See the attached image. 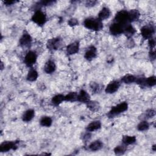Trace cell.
Wrapping results in <instances>:
<instances>
[{"label": "cell", "instance_id": "obj_23", "mask_svg": "<svg viewBox=\"0 0 156 156\" xmlns=\"http://www.w3.org/2000/svg\"><path fill=\"white\" fill-rule=\"evenodd\" d=\"M122 144L125 145H130L133 144L136 141V138L135 136H130V135H125L122 137Z\"/></svg>", "mask_w": 156, "mask_h": 156}, {"label": "cell", "instance_id": "obj_24", "mask_svg": "<svg viewBox=\"0 0 156 156\" xmlns=\"http://www.w3.org/2000/svg\"><path fill=\"white\" fill-rule=\"evenodd\" d=\"M64 101H65V96L62 94H58L54 96L52 98L51 102L54 105L57 106V105H60Z\"/></svg>", "mask_w": 156, "mask_h": 156}, {"label": "cell", "instance_id": "obj_9", "mask_svg": "<svg viewBox=\"0 0 156 156\" xmlns=\"http://www.w3.org/2000/svg\"><path fill=\"white\" fill-rule=\"evenodd\" d=\"M124 27V26L114 22L111 24L109 27V30L112 35L117 36L123 33Z\"/></svg>", "mask_w": 156, "mask_h": 156}, {"label": "cell", "instance_id": "obj_27", "mask_svg": "<svg viewBox=\"0 0 156 156\" xmlns=\"http://www.w3.org/2000/svg\"><path fill=\"white\" fill-rule=\"evenodd\" d=\"M136 77L132 74H126L121 78V81L126 84H130L135 82Z\"/></svg>", "mask_w": 156, "mask_h": 156}, {"label": "cell", "instance_id": "obj_25", "mask_svg": "<svg viewBox=\"0 0 156 156\" xmlns=\"http://www.w3.org/2000/svg\"><path fill=\"white\" fill-rule=\"evenodd\" d=\"M52 119H51V117L47 116H43L40 121V124L43 127H49L52 125Z\"/></svg>", "mask_w": 156, "mask_h": 156}, {"label": "cell", "instance_id": "obj_5", "mask_svg": "<svg viewBox=\"0 0 156 156\" xmlns=\"http://www.w3.org/2000/svg\"><path fill=\"white\" fill-rule=\"evenodd\" d=\"M155 33V28L152 24H147L141 28V34L144 39H150L152 38Z\"/></svg>", "mask_w": 156, "mask_h": 156}, {"label": "cell", "instance_id": "obj_26", "mask_svg": "<svg viewBox=\"0 0 156 156\" xmlns=\"http://www.w3.org/2000/svg\"><path fill=\"white\" fill-rule=\"evenodd\" d=\"M38 73L35 69H32L29 70L27 74V80L30 82L35 81L38 78Z\"/></svg>", "mask_w": 156, "mask_h": 156}, {"label": "cell", "instance_id": "obj_31", "mask_svg": "<svg viewBox=\"0 0 156 156\" xmlns=\"http://www.w3.org/2000/svg\"><path fill=\"white\" fill-rule=\"evenodd\" d=\"M149 128V124L146 121L144 120L141 121L137 126V129L139 131H145Z\"/></svg>", "mask_w": 156, "mask_h": 156}, {"label": "cell", "instance_id": "obj_11", "mask_svg": "<svg viewBox=\"0 0 156 156\" xmlns=\"http://www.w3.org/2000/svg\"><path fill=\"white\" fill-rule=\"evenodd\" d=\"M19 43L23 47H29L32 43V37L29 33L24 32L20 38Z\"/></svg>", "mask_w": 156, "mask_h": 156}, {"label": "cell", "instance_id": "obj_4", "mask_svg": "<svg viewBox=\"0 0 156 156\" xmlns=\"http://www.w3.org/2000/svg\"><path fill=\"white\" fill-rule=\"evenodd\" d=\"M31 20L38 26H42L46 21V16L41 10L37 9L32 15Z\"/></svg>", "mask_w": 156, "mask_h": 156}, {"label": "cell", "instance_id": "obj_18", "mask_svg": "<svg viewBox=\"0 0 156 156\" xmlns=\"http://www.w3.org/2000/svg\"><path fill=\"white\" fill-rule=\"evenodd\" d=\"M135 29L131 24H127L124 27L122 34H124L127 38H130L135 34Z\"/></svg>", "mask_w": 156, "mask_h": 156}, {"label": "cell", "instance_id": "obj_1", "mask_svg": "<svg viewBox=\"0 0 156 156\" xmlns=\"http://www.w3.org/2000/svg\"><path fill=\"white\" fill-rule=\"evenodd\" d=\"M83 26L88 29L99 31L103 28V24L98 18H87L83 21Z\"/></svg>", "mask_w": 156, "mask_h": 156}, {"label": "cell", "instance_id": "obj_16", "mask_svg": "<svg viewBox=\"0 0 156 156\" xmlns=\"http://www.w3.org/2000/svg\"><path fill=\"white\" fill-rule=\"evenodd\" d=\"M90 100V96L89 94L85 91L84 90H82L78 93L77 96V101L83 103H87Z\"/></svg>", "mask_w": 156, "mask_h": 156}, {"label": "cell", "instance_id": "obj_30", "mask_svg": "<svg viewBox=\"0 0 156 156\" xmlns=\"http://www.w3.org/2000/svg\"><path fill=\"white\" fill-rule=\"evenodd\" d=\"M156 83V77L154 76H150L149 77L145 78V86L153 87Z\"/></svg>", "mask_w": 156, "mask_h": 156}, {"label": "cell", "instance_id": "obj_20", "mask_svg": "<svg viewBox=\"0 0 156 156\" xmlns=\"http://www.w3.org/2000/svg\"><path fill=\"white\" fill-rule=\"evenodd\" d=\"M128 13H129V23L136 21L138 20L140 16V13L138 10L132 9V10H130L129 12H128Z\"/></svg>", "mask_w": 156, "mask_h": 156}, {"label": "cell", "instance_id": "obj_36", "mask_svg": "<svg viewBox=\"0 0 156 156\" xmlns=\"http://www.w3.org/2000/svg\"><path fill=\"white\" fill-rule=\"evenodd\" d=\"M68 25L70 26H74L77 25L79 22H78L77 19H76V18H71V19H70L68 21Z\"/></svg>", "mask_w": 156, "mask_h": 156}, {"label": "cell", "instance_id": "obj_33", "mask_svg": "<svg viewBox=\"0 0 156 156\" xmlns=\"http://www.w3.org/2000/svg\"><path fill=\"white\" fill-rule=\"evenodd\" d=\"M155 115V112L153 109H149L146 111L144 114V117L146 118H151L154 116Z\"/></svg>", "mask_w": 156, "mask_h": 156}, {"label": "cell", "instance_id": "obj_13", "mask_svg": "<svg viewBox=\"0 0 156 156\" xmlns=\"http://www.w3.org/2000/svg\"><path fill=\"white\" fill-rule=\"evenodd\" d=\"M79 49V43L78 41H74L70 43L66 47V52L69 55L76 54Z\"/></svg>", "mask_w": 156, "mask_h": 156}, {"label": "cell", "instance_id": "obj_32", "mask_svg": "<svg viewBox=\"0 0 156 156\" xmlns=\"http://www.w3.org/2000/svg\"><path fill=\"white\" fill-rule=\"evenodd\" d=\"M90 88L93 92L94 93H98L101 91V86L96 82H91L90 83Z\"/></svg>", "mask_w": 156, "mask_h": 156}, {"label": "cell", "instance_id": "obj_28", "mask_svg": "<svg viewBox=\"0 0 156 156\" xmlns=\"http://www.w3.org/2000/svg\"><path fill=\"white\" fill-rule=\"evenodd\" d=\"M78 93L76 92H70L65 96V101L75 102L77 101Z\"/></svg>", "mask_w": 156, "mask_h": 156}, {"label": "cell", "instance_id": "obj_15", "mask_svg": "<svg viewBox=\"0 0 156 156\" xmlns=\"http://www.w3.org/2000/svg\"><path fill=\"white\" fill-rule=\"evenodd\" d=\"M55 69H56V65L54 61L49 60L45 63L44 70L46 73L52 74L55 71Z\"/></svg>", "mask_w": 156, "mask_h": 156}, {"label": "cell", "instance_id": "obj_40", "mask_svg": "<svg viewBox=\"0 0 156 156\" xmlns=\"http://www.w3.org/2000/svg\"><path fill=\"white\" fill-rule=\"evenodd\" d=\"M90 134L89 133H87L86 134H85L84 135H83V139L84 140H86V141H87V140H89V139L90 138Z\"/></svg>", "mask_w": 156, "mask_h": 156}, {"label": "cell", "instance_id": "obj_3", "mask_svg": "<svg viewBox=\"0 0 156 156\" xmlns=\"http://www.w3.org/2000/svg\"><path fill=\"white\" fill-rule=\"evenodd\" d=\"M115 22L120 24L124 26L126 24H129V13L128 11L121 10L116 13L115 16Z\"/></svg>", "mask_w": 156, "mask_h": 156}, {"label": "cell", "instance_id": "obj_22", "mask_svg": "<svg viewBox=\"0 0 156 156\" xmlns=\"http://www.w3.org/2000/svg\"><path fill=\"white\" fill-rule=\"evenodd\" d=\"M87 108L91 110V112H95L99 110V108H100V105L98 102L95 101H89L88 102H87Z\"/></svg>", "mask_w": 156, "mask_h": 156}, {"label": "cell", "instance_id": "obj_37", "mask_svg": "<svg viewBox=\"0 0 156 156\" xmlns=\"http://www.w3.org/2000/svg\"><path fill=\"white\" fill-rule=\"evenodd\" d=\"M97 2L96 1H88L86 2V5L87 7H93L94 6Z\"/></svg>", "mask_w": 156, "mask_h": 156}, {"label": "cell", "instance_id": "obj_2", "mask_svg": "<svg viewBox=\"0 0 156 156\" xmlns=\"http://www.w3.org/2000/svg\"><path fill=\"white\" fill-rule=\"evenodd\" d=\"M128 109V104L126 102H122L115 106H113L108 113V116L112 118L116 115H118Z\"/></svg>", "mask_w": 156, "mask_h": 156}, {"label": "cell", "instance_id": "obj_39", "mask_svg": "<svg viewBox=\"0 0 156 156\" xmlns=\"http://www.w3.org/2000/svg\"><path fill=\"white\" fill-rule=\"evenodd\" d=\"M16 2V1H9V0H8V1H4V3L6 5H13V4H15Z\"/></svg>", "mask_w": 156, "mask_h": 156}, {"label": "cell", "instance_id": "obj_19", "mask_svg": "<svg viewBox=\"0 0 156 156\" xmlns=\"http://www.w3.org/2000/svg\"><path fill=\"white\" fill-rule=\"evenodd\" d=\"M34 116H35V111L33 109H29L23 113L22 119L23 121L29 122L34 118Z\"/></svg>", "mask_w": 156, "mask_h": 156}, {"label": "cell", "instance_id": "obj_14", "mask_svg": "<svg viewBox=\"0 0 156 156\" xmlns=\"http://www.w3.org/2000/svg\"><path fill=\"white\" fill-rule=\"evenodd\" d=\"M101 127V122L100 121L96 120L91 121L86 127V130L88 132H94L99 129Z\"/></svg>", "mask_w": 156, "mask_h": 156}, {"label": "cell", "instance_id": "obj_29", "mask_svg": "<svg viewBox=\"0 0 156 156\" xmlns=\"http://www.w3.org/2000/svg\"><path fill=\"white\" fill-rule=\"evenodd\" d=\"M127 146L122 144H121V145H118L117 146H116L115 148H114V152L116 155H122V154H124L126 150H127Z\"/></svg>", "mask_w": 156, "mask_h": 156}, {"label": "cell", "instance_id": "obj_38", "mask_svg": "<svg viewBox=\"0 0 156 156\" xmlns=\"http://www.w3.org/2000/svg\"><path fill=\"white\" fill-rule=\"evenodd\" d=\"M149 57L151 60H155V50L151 49V51L149 53Z\"/></svg>", "mask_w": 156, "mask_h": 156}, {"label": "cell", "instance_id": "obj_6", "mask_svg": "<svg viewBox=\"0 0 156 156\" xmlns=\"http://www.w3.org/2000/svg\"><path fill=\"white\" fill-rule=\"evenodd\" d=\"M37 55L35 51H29L24 57V63L28 67L32 66L36 62Z\"/></svg>", "mask_w": 156, "mask_h": 156}, {"label": "cell", "instance_id": "obj_17", "mask_svg": "<svg viewBox=\"0 0 156 156\" xmlns=\"http://www.w3.org/2000/svg\"><path fill=\"white\" fill-rule=\"evenodd\" d=\"M110 15H111L110 10L108 7H104L99 12L98 18L101 21H102V20H106V19L110 17Z\"/></svg>", "mask_w": 156, "mask_h": 156}, {"label": "cell", "instance_id": "obj_7", "mask_svg": "<svg viewBox=\"0 0 156 156\" xmlns=\"http://www.w3.org/2000/svg\"><path fill=\"white\" fill-rule=\"evenodd\" d=\"M62 43V40L59 37H56V38H53L51 39H49L47 43H46V46L48 49L52 50V51H55L58 49Z\"/></svg>", "mask_w": 156, "mask_h": 156}, {"label": "cell", "instance_id": "obj_8", "mask_svg": "<svg viewBox=\"0 0 156 156\" xmlns=\"http://www.w3.org/2000/svg\"><path fill=\"white\" fill-rule=\"evenodd\" d=\"M17 145L15 142L6 141L2 142L0 145V151L1 152H5L11 150H16Z\"/></svg>", "mask_w": 156, "mask_h": 156}, {"label": "cell", "instance_id": "obj_34", "mask_svg": "<svg viewBox=\"0 0 156 156\" xmlns=\"http://www.w3.org/2000/svg\"><path fill=\"white\" fill-rule=\"evenodd\" d=\"M53 3H54V1H41L38 2V4L39 5V6H46L51 5Z\"/></svg>", "mask_w": 156, "mask_h": 156}, {"label": "cell", "instance_id": "obj_10", "mask_svg": "<svg viewBox=\"0 0 156 156\" xmlns=\"http://www.w3.org/2000/svg\"><path fill=\"white\" fill-rule=\"evenodd\" d=\"M120 83L118 80H113L110 82L105 87V91L108 94H112L115 93L119 89Z\"/></svg>", "mask_w": 156, "mask_h": 156}, {"label": "cell", "instance_id": "obj_21", "mask_svg": "<svg viewBox=\"0 0 156 156\" xmlns=\"http://www.w3.org/2000/svg\"><path fill=\"white\" fill-rule=\"evenodd\" d=\"M103 147V143L101 141L97 140L92 142L89 145V149L91 151H98Z\"/></svg>", "mask_w": 156, "mask_h": 156}, {"label": "cell", "instance_id": "obj_12", "mask_svg": "<svg viewBox=\"0 0 156 156\" xmlns=\"http://www.w3.org/2000/svg\"><path fill=\"white\" fill-rule=\"evenodd\" d=\"M97 55V49L94 46H90L86 51L84 54V57L86 60L91 61L94 59Z\"/></svg>", "mask_w": 156, "mask_h": 156}, {"label": "cell", "instance_id": "obj_35", "mask_svg": "<svg viewBox=\"0 0 156 156\" xmlns=\"http://www.w3.org/2000/svg\"><path fill=\"white\" fill-rule=\"evenodd\" d=\"M148 44H149V46L151 48V49H153L155 48V39L153 38H151L149 39Z\"/></svg>", "mask_w": 156, "mask_h": 156}]
</instances>
